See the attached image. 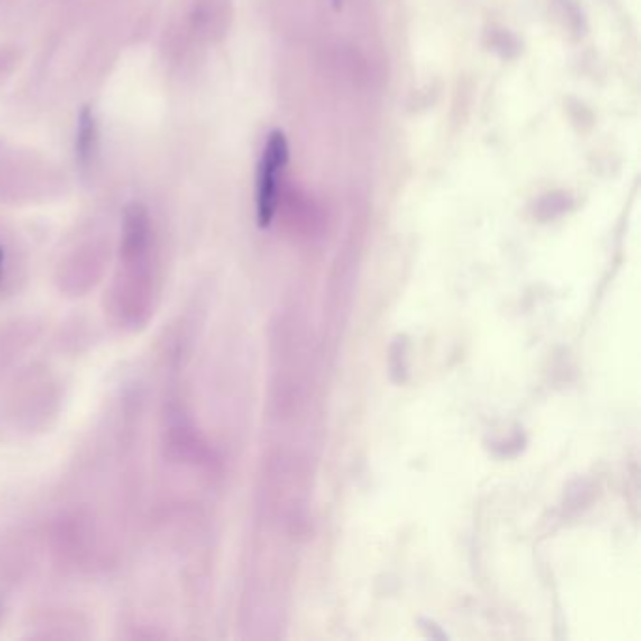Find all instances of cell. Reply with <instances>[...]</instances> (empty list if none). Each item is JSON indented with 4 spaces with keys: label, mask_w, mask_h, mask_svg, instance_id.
<instances>
[{
    "label": "cell",
    "mask_w": 641,
    "mask_h": 641,
    "mask_svg": "<svg viewBox=\"0 0 641 641\" xmlns=\"http://www.w3.org/2000/svg\"><path fill=\"white\" fill-rule=\"evenodd\" d=\"M78 134H76V154L81 166H88L96 152L98 143V126L93 109L85 105L78 119Z\"/></svg>",
    "instance_id": "obj_2"
},
{
    "label": "cell",
    "mask_w": 641,
    "mask_h": 641,
    "mask_svg": "<svg viewBox=\"0 0 641 641\" xmlns=\"http://www.w3.org/2000/svg\"><path fill=\"white\" fill-rule=\"evenodd\" d=\"M290 159V147L282 130H273L265 140L256 177V218L260 228H268L277 213L280 179Z\"/></svg>",
    "instance_id": "obj_1"
},
{
    "label": "cell",
    "mask_w": 641,
    "mask_h": 641,
    "mask_svg": "<svg viewBox=\"0 0 641 641\" xmlns=\"http://www.w3.org/2000/svg\"><path fill=\"white\" fill-rule=\"evenodd\" d=\"M3 261H5V254L3 249H0V273H3Z\"/></svg>",
    "instance_id": "obj_4"
},
{
    "label": "cell",
    "mask_w": 641,
    "mask_h": 641,
    "mask_svg": "<svg viewBox=\"0 0 641 641\" xmlns=\"http://www.w3.org/2000/svg\"><path fill=\"white\" fill-rule=\"evenodd\" d=\"M343 3H344V0H331V6H334L335 10H341Z\"/></svg>",
    "instance_id": "obj_3"
}]
</instances>
